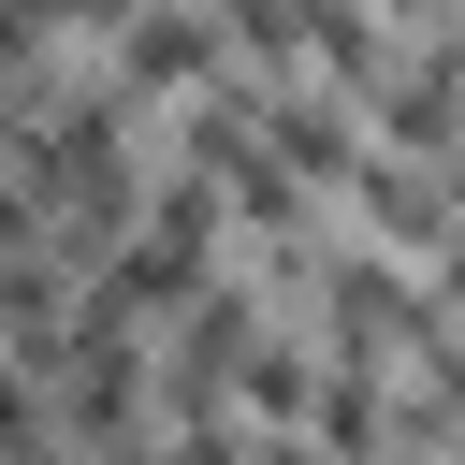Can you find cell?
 <instances>
[{"mask_svg": "<svg viewBox=\"0 0 465 465\" xmlns=\"http://www.w3.org/2000/svg\"><path fill=\"white\" fill-rule=\"evenodd\" d=\"M203 73H218V29L174 15V0H145L131 15V87H203Z\"/></svg>", "mask_w": 465, "mask_h": 465, "instance_id": "cell-1", "label": "cell"}, {"mask_svg": "<svg viewBox=\"0 0 465 465\" xmlns=\"http://www.w3.org/2000/svg\"><path fill=\"white\" fill-rule=\"evenodd\" d=\"M0 436H29V392H15V378H0Z\"/></svg>", "mask_w": 465, "mask_h": 465, "instance_id": "cell-2", "label": "cell"}]
</instances>
